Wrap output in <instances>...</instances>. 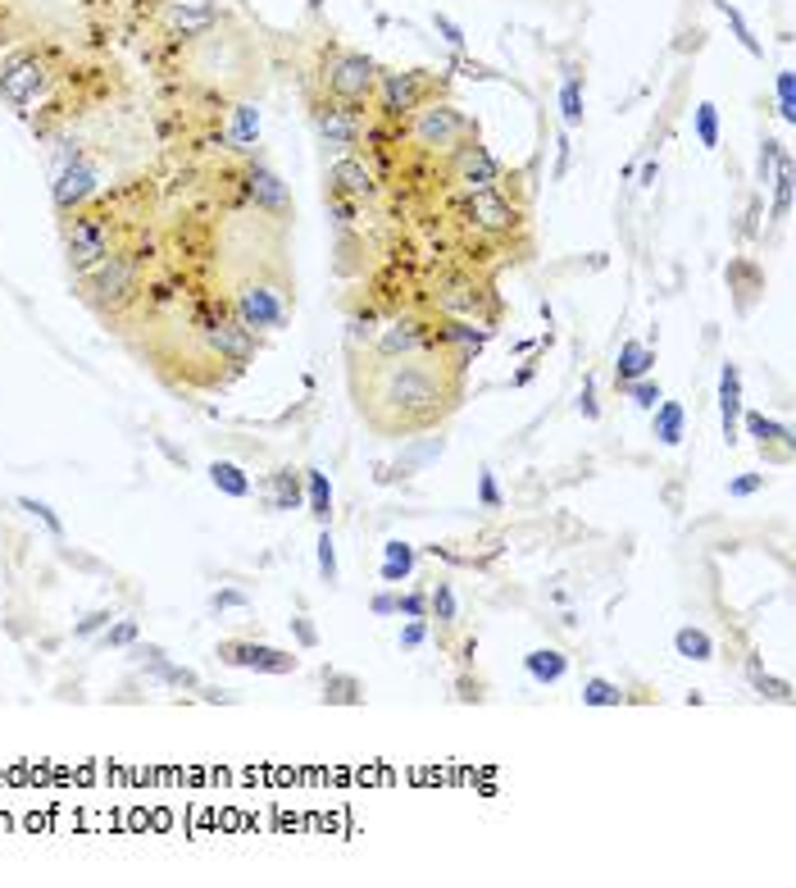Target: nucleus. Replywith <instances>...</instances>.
I'll return each instance as SVG.
<instances>
[{
  "instance_id": "f257e3e1",
  "label": "nucleus",
  "mask_w": 796,
  "mask_h": 888,
  "mask_svg": "<svg viewBox=\"0 0 796 888\" xmlns=\"http://www.w3.org/2000/svg\"><path fill=\"white\" fill-rule=\"evenodd\" d=\"M165 246H160V233H146L137 228L119 251L110 260H101L96 269L78 274L73 287L82 296V306H91L101 319H123L137 310L141 292H146V278H151V269L160 265Z\"/></svg>"
},
{
  "instance_id": "f03ea898",
  "label": "nucleus",
  "mask_w": 796,
  "mask_h": 888,
  "mask_svg": "<svg viewBox=\"0 0 796 888\" xmlns=\"http://www.w3.org/2000/svg\"><path fill=\"white\" fill-rule=\"evenodd\" d=\"M378 406L391 411L406 428L437 424L456 402V383L437 361L406 356V361H378Z\"/></svg>"
},
{
  "instance_id": "7ed1b4c3",
  "label": "nucleus",
  "mask_w": 796,
  "mask_h": 888,
  "mask_svg": "<svg viewBox=\"0 0 796 888\" xmlns=\"http://www.w3.org/2000/svg\"><path fill=\"white\" fill-rule=\"evenodd\" d=\"M69 51L60 41L46 37H23L14 46L0 51V101L14 115L32 119V110H41L51 101V91L60 87V78L69 73Z\"/></svg>"
},
{
  "instance_id": "20e7f679",
  "label": "nucleus",
  "mask_w": 796,
  "mask_h": 888,
  "mask_svg": "<svg viewBox=\"0 0 796 888\" xmlns=\"http://www.w3.org/2000/svg\"><path fill=\"white\" fill-rule=\"evenodd\" d=\"M469 137H478L474 119L460 106H451V101H437V96H432V101H424L401 124V141H410V151H419L428 160H451Z\"/></svg>"
},
{
  "instance_id": "39448f33",
  "label": "nucleus",
  "mask_w": 796,
  "mask_h": 888,
  "mask_svg": "<svg viewBox=\"0 0 796 888\" xmlns=\"http://www.w3.org/2000/svg\"><path fill=\"white\" fill-rule=\"evenodd\" d=\"M228 306H232V315H237L246 328L260 337V333H282V328L291 324V306H296V302H291V292H287L282 278L246 274V278L232 283Z\"/></svg>"
},
{
  "instance_id": "423d86ee",
  "label": "nucleus",
  "mask_w": 796,
  "mask_h": 888,
  "mask_svg": "<svg viewBox=\"0 0 796 888\" xmlns=\"http://www.w3.org/2000/svg\"><path fill=\"white\" fill-rule=\"evenodd\" d=\"M223 187H228V206L232 210H256V215L278 219V224L291 219V191H287V182L265 160H256V156H246L237 169H228Z\"/></svg>"
},
{
  "instance_id": "0eeeda50",
  "label": "nucleus",
  "mask_w": 796,
  "mask_h": 888,
  "mask_svg": "<svg viewBox=\"0 0 796 888\" xmlns=\"http://www.w3.org/2000/svg\"><path fill=\"white\" fill-rule=\"evenodd\" d=\"M437 96V73L432 69H378V87H374V115L378 124L401 128L424 101Z\"/></svg>"
},
{
  "instance_id": "6e6552de",
  "label": "nucleus",
  "mask_w": 796,
  "mask_h": 888,
  "mask_svg": "<svg viewBox=\"0 0 796 888\" xmlns=\"http://www.w3.org/2000/svg\"><path fill=\"white\" fill-rule=\"evenodd\" d=\"M310 124L324 141V151L356 156L365 146V132H369V106H346V101H332V96L310 91Z\"/></svg>"
},
{
  "instance_id": "1a4fd4ad",
  "label": "nucleus",
  "mask_w": 796,
  "mask_h": 888,
  "mask_svg": "<svg viewBox=\"0 0 796 888\" xmlns=\"http://www.w3.org/2000/svg\"><path fill=\"white\" fill-rule=\"evenodd\" d=\"M319 87H324V96H332V101L369 106L374 87H378V60L365 56V51H341V46H332L324 69H319Z\"/></svg>"
},
{
  "instance_id": "9d476101",
  "label": "nucleus",
  "mask_w": 796,
  "mask_h": 888,
  "mask_svg": "<svg viewBox=\"0 0 796 888\" xmlns=\"http://www.w3.org/2000/svg\"><path fill=\"white\" fill-rule=\"evenodd\" d=\"M223 23H228V10L215 6V0H169L165 14H160V41L182 56L187 46L206 41Z\"/></svg>"
},
{
  "instance_id": "9b49d317",
  "label": "nucleus",
  "mask_w": 796,
  "mask_h": 888,
  "mask_svg": "<svg viewBox=\"0 0 796 888\" xmlns=\"http://www.w3.org/2000/svg\"><path fill=\"white\" fill-rule=\"evenodd\" d=\"M446 165V182H451L460 196H474V191H496L506 182V165L496 160L487 146L478 141V137H469L460 151L451 156V160H441Z\"/></svg>"
},
{
  "instance_id": "f8f14e48",
  "label": "nucleus",
  "mask_w": 796,
  "mask_h": 888,
  "mask_svg": "<svg viewBox=\"0 0 796 888\" xmlns=\"http://www.w3.org/2000/svg\"><path fill=\"white\" fill-rule=\"evenodd\" d=\"M460 219H465V228H474L482 237H510L524 228V206H515L501 187L474 191V196H460Z\"/></svg>"
},
{
  "instance_id": "ddd939ff",
  "label": "nucleus",
  "mask_w": 796,
  "mask_h": 888,
  "mask_svg": "<svg viewBox=\"0 0 796 888\" xmlns=\"http://www.w3.org/2000/svg\"><path fill=\"white\" fill-rule=\"evenodd\" d=\"M437 352L432 324L419 315H396L374 333V361H406V356H428Z\"/></svg>"
},
{
  "instance_id": "4468645a",
  "label": "nucleus",
  "mask_w": 796,
  "mask_h": 888,
  "mask_svg": "<svg viewBox=\"0 0 796 888\" xmlns=\"http://www.w3.org/2000/svg\"><path fill=\"white\" fill-rule=\"evenodd\" d=\"M378 191H382V178H378V169L360 151L328 160V169H324V196H346V201L369 206V201H378Z\"/></svg>"
},
{
  "instance_id": "2eb2a0df",
  "label": "nucleus",
  "mask_w": 796,
  "mask_h": 888,
  "mask_svg": "<svg viewBox=\"0 0 796 888\" xmlns=\"http://www.w3.org/2000/svg\"><path fill=\"white\" fill-rule=\"evenodd\" d=\"M215 657L232 670H256V674H296V652L269 648V643H251V638H223L215 648Z\"/></svg>"
},
{
  "instance_id": "dca6fc26",
  "label": "nucleus",
  "mask_w": 796,
  "mask_h": 888,
  "mask_svg": "<svg viewBox=\"0 0 796 888\" xmlns=\"http://www.w3.org/2000/svg\"><path fill=\"white\" fill-rule=\"evenodd\" d=\"M432 337L441 352H456V369H465L487 342H491V324L487 319H460V315H441L432 324Z\"/></svg>"
},
{
  "instance_id": "f3484780",
  "label": "nucleus",
  "mask_w": 796,
  "mask_h": 888,
  "mask_svg": "<svg viewBox=\"0 0 796 888\" xmlns=\"http://www.w3.org/2000/svg\"><path fill=\"white\" fill-rule=\"evenodd\" d=\"M437 315H460V319H478L482 315V283H474L469 274H451L437 296H432Z\"/></svg>"
},
{
  "instance_id": "a211bd4d",
  "label": "nucleus",
  "mask_w": 796,
  "mask_h": 888,
  "mask_svg": "<svg viewBox=\"0 0 796 888\" xmlns=\"http://www.w3.org/2000/svg\"><path fill=\"white\" fill-rule=\"evenodd\" d=\"M128 652H132L137 670H146V679H156V683H165V688H201V679H196L187 665H173L169 652L156 648V643H132Z\"/></svg>"
},
{
  "instance_id": "6ab92c4d",
  "label": "nucleus",
  "mask_w": 796,
  "mask_h": 888,
  "mask_svg": "<svg viewBox=\"0 0 796 888\" xmlns=\"http://www.w3.org/2000/svg\"><path fill=\"white\" fill-rule=\"evenodd\" d=\"M223 141L232 156H256L260 146V106L256 101H232L228 106V124H223Z\"/></svg>"
},
{
  "instance_id": "aec40b11",
  "label": "nucleus",
  "mask_w": 796,
  "mask_h": 888,
  "mask_svg": "<svg viewBox=\"0 0 796 888\" xmlns=\"http://www.w3.org/2000/svg\"><path fill=\"white\" fill-rule=\"evenodd\" d=\"M265 506L269 511H301L306 506V474L291 470V465H278L269 474V487H265Z\"/></svg>"
},
{
  "instance_id": "412c9836",
  "label": "nucleus",
  "mask_w": 796,
  "mask_h": 888,
  "mask_svg": "<svg viewBox=\"0 0 796 888\" xmlns=\"http://www.w3.org/2000/svg\"><path fill=\"white\" fill-rule=\"evenodd\" d=\"M441 452H446V437H415L410 447H401V456H396V465H391L387 478H415V474H424L428 465H437Z\"/></svg>"
},
{
  "instance_id": "4be33fe9",
  "label": "nucleus",
  "mask_w": 796,
  "mask_h": 888,
  "mask_svg": "<svg viewBox=\"0 0 796 888\" xmlns=\"http://www.w3.org/2000/svg\"><path fill=\"white\" fill-rule=\"evenodd\" d=\"M737 420H742V374L737 365H719V428L728 442H737Z\"/></svg>"
},
{
  "instance_id": "5701e85b",
  "label": "nucleus",
  "mask_w": 796,
  "mask_h": 888,
  "mask_svg": "<svg viewBox=\"0 0 796 888\" xmlns=\"http://www.w3.org/2000/svg\"><path fill=\"white\" fill-rule=\"evenodd\" d=\"M651 369H656V347H646V342L628 337L624 347H619V356H615V387H624L633 378H646Z\"/></svg>"
},
{
  "instance_id": "b1692460",
  "label": "nucleus",
  "mask_w": 796,
  "mask_h": 888,
  "mask_svg": "<svg viewBox=\"0 0 796 888\" xmlns=\"http://www.w3.org/2000/svg\"><path fill=\"white\" fill-rule=\"evenodd\" d=\"M524 674H528L537 688H551V683H560V679L569 674V657H565L560 648H533V652L524 657Z\"/></svg>"
},
{
  "instance_id": "393cba45",
  "label": "nucleus",
  "mask_w": 796,
  "mask_h": 888,
  "mask_svg": "<svg viewBox=\"0 0 796 888\" xmlns=\"http://www.w3.org/2000/svg\"><path fill=\"white\" fill-rule=\"evenodd\" d=\"M651 437L660 442V447H678V442L687 437V411H683V402H660L651 411Z\"/></svg>"
},
{
  "instance_id": "a878e982",
  "label": "nucleus",
  "mask_w": 796,
  "mask_h": 888,
  "mask_svg": "<svg viewBox=\"0 0 796 888\" xmlns=\"http://www.w3.org/2000/svg\"><path fill=\"white\" fill-rule=\"evenodd\" d=\"M415 561H419V552L410 547V542L387 537V542H382V565H378L382 583H401V579H410V574H415Z\"/></svg>"
},
{
  "instance_id": "bb28decb",
  "label": "nucleus",
  "mask_w": 796,
  "mask_h": 888,
  "mask_svg": "<svg viewBox=\"0 0 796 888\" xmlns=\"http://www.w3.org/2000/svg\"><path fill=\"white\" fill-rule=\"evenodd\" d=\"M206 474H210L215 492H223V497H232V502H246V497H251V474H246L237 461H215Z\"/></svg>"
},
{
  "instance_id": "cd10ccee",
  "label": "nucleus",
  "mask_w": 796,
  "mask_h": 888,
  "mask_svg": "<svg viewBox=\"0 0 796 888\" xmlns=\"http://www.w3.org/2000/svg\"><path fill=\"white\" fill-rule=\"evenodd\" d=\"M674 652H678L683 661L706 665V661H715V638H710L706 629H696V624H683V629L674 633Z\"/></svg>"
},
{
  "instance_id": "c85d7f7f",
  "label": "nucleus",
  "mask_w": 796,
  "mask_h": 888,
  "mask_svg": "<svg viewBox=\"0 0 796 888\" xmlns=\"http://www.w3.org/2000/svg\"><path fill=\"white\" fill-rule=\"evenodd\" d=\"M306 474V506L319 524H332V478L324 470H301Z\"/></svg>"
},
{
  "instance_id": "c756f323",
  "label": "nucleus",
  "mask_w": 796,
  "mask_h": 888,
  "mask_svg": "<svg viewBox=\"0 0 796 888\" xmlns=\"http://www.w3.org/2000/svg\"><path fill=\"white\" fill-rule=\"evenodd\" d=\"M428 620H437V624H446V629L460 620V602H456V588H451V583L428 588Z\"/></svg>"
},
{
  "instance_id": "7c9ffc66",
  "label": "nucleus",
  "mask_w": 796,
  "mask_h": 888,
  "mask_svg": "<svg viewBox=\"0 0 796 888\" xmlns=\"http://www.w3.org/2000/svg\"><path fill=\"white\" fill-rule=\"evenodd\" d=\"M737 424H746V433H752L760 447H769V442H783V447H792V424H778L769 415H742Z\"/></svg>"
},
{
  "instance_id": "2f4dec72",
  "label": "nucleus",
  "mask_w": 796,
  "mask_h": 888,
  "mask_svg": "<svg viewBox=\"0 0 796 888\" xmlns=\"http://www.w3.org/2000/svg\"><path fill=\"white\" fill-rule=\"evenodd\" d=\"M560 119H565V128L583 124V73H574V69L560 82Z\"/></svg>"
},
{
  "instance_id": "473e14b6",
  "label": "nucleus",
  "mask_w": 796,
  "mask_h": 888,
  "mask_svg": "<svg viewBox=\"0 0 796 888\" xmlns=\"http://www.w3.org/2000/svg\"><path fill=\"white\" fill-rule=\"evenodd\" d=\"M691 132H696V141L706 146V151H715L719 146V106L715 101H702L691 110Z\"/></svg>"
},
{
  "instance_id": "72a5a7b5",
  "label": "nucleus",
  "mask_w": 796,
  "mask_h": 888,
  "mask_svg": "<svg viewBox=\"0 0 796 888\" xmlns=\"http://www.w3.org/2000/svg\"><path fill=\"white\" fill-rule=\"evenodd\" d=\"M619 392H624V397H628L637 411H656V406L665 402V392H660V383H656L651 374H646V378H633V383H624Z\"/></svg>"
},
{
  "instance_id": "f704fd0d",
  "label": "nucleus",
  "mask_w": 796,
  "mask_h": 888,
  "mask_svg": "<svg viewBox=\"0 0 796 888\" xmlns=\"http://www.w3.org/2000/svg\"><path fill=\"white\" fill-rule=\"evenodd\" d=\"M715 6H719V14H724V19H728V28H733V37H737V41H742V51H746V56H765V51H760V41H756V37H752V23H746V19H742V10H737V6H733V0H715Z\"/></svg>"
},
{
  "instance_id": "c9c22d12",
  "label": "nucleus",
  "mask_w": 796,
  "mask_h": 888,
  "mask_svg": "<svg viewBox=\"0 0 796 888\" xmlns=\"http://www.w3.org/2000/svg\"><path fill=\"white\" fill-rule=\"evenodd\" d=\"M324 210L337 233H351L360 224V201H346V196H324Z\"/></svg>"
},
{
  "instance_id": "e433bc0d",
  "label": "nucleus",
  "mask_w": 796,
  "mask_h": 888,
  "mask_svg": "<svg viewBox=\"0 0 796 888\" xmlns=\"http://www.w3.org/2000/svg\"><path fill=\"white\" fill-rule=\"evenodd\" d=\"M624 702V693H619V683H610V679H587L583 683V707H619Z\"/></svg>"
},
{
  "instance_id": "4c0bfd02",
  "label": "nucleus",
  "mask_w": 796,
  "mask_h": 888,
  "mask_svg": "<svg viewBox=\"0 0 796 888\" xmlns=\"http://www.w3.org/2000/svg\"><path fill=\"white\" fill-rule=\"evenodd\" d=\"M787 215H792V160L783 156L774 169V219H787Z\"/></svg>"
},
{
  "instance_id": "58836bf2",
  "label": "nucleus",
  "mask_w": 796,
  "mask_h": 888,
  "mask_svg": "<svg viewBox=\"0 0 796 888\" xmlns=\"http://www.w3.org/2000/svg\"><path fill=\"white\" fill-rule=\"evenodd\" d=\"M137 633H141L137 620H110V624L101 629V648H110V652H115V648H132Z\"/></svg>"
},
{
  "instance_id": "ea45409f",
  "label": "nucleus",
  "mask_w": 796,
  "mask_h": 888,
  "mask_svg": "<svg viewBox=\"0 0 796 888\" xmlns=\"http://www.w3.org/2000/svg\"><path fill=\"white\" fill-rule=\"evenodd\" d=\"M315 561H319V579L332 588V583H337V542H332L328 524L319 529V552H315Z\"/></svg>"
},
{
  "instance_id": "a19ab883",
  "label": "nucleus",
  "mask_w": 796,
  "mask_h": 888,
  "mask_svg": "<svg viewBox=\"0 0 796 888\" xmlns=\"http://www.w3.org/2000/svg\"><path fill=\"white\" fill-rule=\"evenodd\" d=\"M328 702H360L365 698V683L351 679V674H328Z\"/></svg>"
},
{
  "instance_id": "79ce46f5",
  "label": "nucleus",
  "mask_w": 796,
  "mask_h": 888,
  "mask_svg": "<svg viewBox=\"0 0 796 888\" xmlns=\"http://www.w3.org/2000/svg\"><path fill=\"white\" fill-rule=\"evenodd\" d=\"M19 511H28L32 520H41L51 537H64V520H60L51 506H46V502H37V497H19Z\"/></svg>"
},
{
  "instance_id": "37998d69",
  "label": "nucleus",
  "mask_w": 796,
  "mask_h": 888,
  "mask_svg": "<svg viewBox=\"0 0 796 888\" xmlns=\"http://www.w3.org/2000/svg\"><path fill=\"white\" fill-rule=\"evenodd\" d=\"M432 28L441 32V41H446V46H451V51H456V56H460V51H465V46H469L465 28H460V23L451 19V14H441V10H437V14H432Z\"/></svg>"
},
{
  "instance_id": "c03bdc74",
  "label": "nucleus",
  "mask_w": 796,
  "mask_h": 888,
  "mask_svg": "<svg viewBox=\"0 0 796 888\" xmlns=\"http://www.w3.org/2000/svg\"><path fill=\"white\" fill-rule=\"evenodd\" d=\"M210 611H215V615H223V611H251V598H246V592H237V588H219L215 598H210Z\"/></svg>"
},
{
  "instance_id": "a18cd8bd",
  "label": "nucleus",
  "mask_w": 796,
  "mask_h": 888,
  "mask_svg": "<svg viewBox=\"0 0 796 888\" xmlns=\"http://www.w3.org/2000/svg\"><path fill=\"white\" fill-rule=\"evenodd\" d=\"M769 487V478L765 474H737V478H728V497H756V492H765Z\"/></svg>"
},
{
  "instance_id": "49530a36",
  "label": "nucleus",
  "mask_w": 796,
  "mask_h": 888,
  "mask_svg": "<svg viewBox=\"0 0 796 888\" xmlns=\"http://www.w3.org/2000/svg\"><path fill=\"white\" fill-rule=\"evenodd\" d=\"M478 502H482L487 511H501V506H506V497H501V483H496V474H491V470H482V474H478Z\"/></svg>"
},
{
  "instance_id": "de8ad7c7",
  "label": "nucleus",
  "mask_w": 796,
  "mask_h": 888,
  "mask_svg": "<svg viewBox=\"0 0 796 888\" xmlns=\"http://www.w3.org/2000/svg\"><path fill=\"white\" fill-rule=\"evenodd\" d=\"M396 615L428 620V592H401V598H396Z\"/></svg>"
},
{
  "instance_id": "09e8293b",
  "label": "nucleus",
  "mask_w": 796,
  "mask_h": 888,
  "mask_svg": "<svg viewBox=\"0 0 796 888\" xmlns=\"http://www.w3.org/2000/svg\"><path fill=\"white\" fill-rule=\"evenodd\" d=\"M792 82H796V78H792V69H783V73H778V82H774V87H778V115H783V124H796V101H792Z\"/></svg>"
},
{
  "instance_id": "8fccbe9b",
  "label": "nucleus",
  "mask_w": 796,
  "mask_h": 888,
  "mask_svg": "<svg viewBox=\"0 0 796 888\" xmlns=\"http://www.w3.org/2000/svg\"><path fill=\"white\" fill-rule=\"evenodd\" d=\"M374 333H378V315H374V310H369V315H356L351 324H346V342H351V347H356L360 337L374 342Z\"/></svg>"
},
{
  "instance_id": "3c124183",
  "label": "nucleus",
  "mask_w": 796,
  "mask_h": 888,
  "mask_svg": "<svg viewBox=\"0 0 796 888\" xmlns=\"http://www.w3.org/2000/svg\"><path fill=\"white\" fill-rule=\"evenodd\" d=\"M752 683L760 688V693H769V698H778V702H787V693H792V688L783 683V679H769V674H760V665L752 661Z\"/></svg>"
},
{
  "instance_id": "603ef678",
  "label": "nucleus",
  "mask_w": 796,
  "mask_h": 888,
  "mask_svg": "<svg viewBox=\"0 0 796 888\" xmlns=\"http://www.w3.org/2000/svg\"><path fill=\"white\" fill-rule=\"evenodd\" d=\"M428 643V620H406V629H401V652H415V648H424Z\"/></svg>"
},
{
  "instance_id": "864d4df0",
  "label": "nucleus",
  "mask_w": 796,
  "mask_h": 888,
  "mask_svg": "<svg viewBox=\"0 0 796 888\" xmlns=\"http://www.w3.org/2000/svg\"><path fill=\"white\" fill-rule=\"evenodd\" d=\"M110 620H115V611H91L87 620H78V624H73V638H91V633H101Z\"/></svg>"
},
{
  "instance_id": "5fc2aeb1",
  "label": "nucleus",
  "mask_w": 796,
  "mask_h": 888,
  "mask_svg": "<svg viewBox=\"0 0 796 888\" xmlns=\"http://www.w3.org/2000/svg\"><path fill=\"white\" fill-rule=\"evenodd\" d=\"M369 611H374V615H382V620H387V615H396V592H391V588L374 592V598H369Z\"/></svg>"
},
{
  "instance_id": "6e6d98bb",
  "label": "nucleus",
  "mask_w": 796,
  "mask_h": 888,
  "mask_svg": "<svg viewBox=\"0 0 796 888\" xmlns=\"http://www.w3.org/2000/svg\"><path fill=\"white\" fill-rule=\"evenodd\" d=\"M778 160H783L778 141H765V146H760V182H765V178H769V174L778 169Z\"/></svg>"
},
{
  "instance_id": "4d7b16f0",
  "label": "nucleus",
  "mask_w": 796,
  "mask_h": 888,
  "mask_svg": "<svg viewBox=\"0 0 796 888\" xmlns=\"http://www.w3.org/2000/svg\"><path fill=\"white\" fill-rule=\"evenodd\" d=\"M556 146H560V156H556V178H565V174H569V165H574V141H569V128L560 132V141H556Z\"/></svg>"
},
{
  "instance_id": "13d9d810",
  "label": "nucleus",
  "mask_w": 796,
  "mask_h": 888,
  "mask_svg": "<svg viewBox=\"0 0 796 888\" xmlns=\"http://www.w3.org/2000/svg\"><path fill=\"white\" fill-rule=\"evenodd\" d=\"M578 411H583V420H596L601 411H596V387H591V378L583 383V397H578Z\"/></svg>"
},
{
  "instance_id": "bf43d9fd",
  "label": "nucleus",
  "mask_w": 796,
  "mask_h": 888,
  "mask_svg": "<svg viewBox=\"0 0 796 888\" xmlns=\"http://www.w3.org/2000/svg\"><path fill=\"white\" fill-rule=\"evenodd\" d=\"M291 629H296V638H301V648H315V643H319V633H315L306 620H291Z\"/></svg>"
},
{
  "instance_id": "052dcab7",
  "label": "nucleus",
  "mask_w": 796,
  "mask_h": 888,
  "mask_svg": "<svg viewBox=\"0 0 796 888\" xmlns=\"http://www.w3.org/2000/svg\"><path fill=\"white\" fill-rule=\"evenodd\" d=\"M656 178H660V165H641V182H646V187H651Z\"/></svg>"
}]
</instances>
